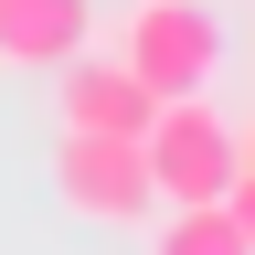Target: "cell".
Wrapping results in <instances>:
<instances>
[{
	"label": "cell",
	"instance_id": "cell-1",
	"mask_svg": "<svg viewBox=\"0 0 255 255\" xmlns=\"http://www.w3.org/2000/svg\"><path fill=\"white\" fill-rule=\"evenodd\" d=\"M138 159H149V191L159 202H234L255 223V128L223 107V96H159L149 128H138Z\"/></svg>",
	"mask_w": 255,
	"mask_h": 255
},
{
	"label": "cell",
	"instance_id": "cell-2",
	"mask_svg": "<svg viewBox=\"0 0 255 255\" xmlns=\"http://www.w3.org/2000/svg\"><path fill=\"white\" fill-rule=\"evenodd\" d=\"M149 96H202L223 85V21L213 0H117V43H107Z\"/></svg>",
	"mask_w": 255,
	"mask_h": 255
},
{
	"label": "cell",
	"instance_id": "cell-3",
	"mask_svg": "<svg viewBox=\"0 0 255 255\" xmlns=\"http://www.w3.org/2000/svg\"><path fill=\"white\" fill-rule=\"evenodd\" d=\"M53 202L75 213V223L128 234V223H149V213H159V191H149L138 138H85V128H64V138H53Z\"/></svg>",
	"mask_w": 255,
	"mask_h": 255
},
{
	"label": "cell",
	"instance_id": "cell-4",
	"mask_svg": "<svg viewBox=\"0 0 255 255\" xmlns=\"http://www.w3.org/2000/svg\"><path fill=\"white\" fill-rule=\"evenodd\" d=\"M149 107H159V96L128 75L117 53H96V43L53 64V117H64V128H85V138H138Z\"/></svg>",
	"mask_w": 255,
	"mask_h": 255
},
{
	"label": "cell",
	"instance_id": "cell-5",
	"mask_svg": "<svg viewBox=\"0 0 255 255\" xmlns=\"http://www.w3.org/2000/svg\"><path fill=\"white\" fill-rule=\"evenodd\" d=\"M85 43H96V0H0V64L11 75H53Z\"/></svg>",
	"mask_w": 255,
	"mask_h": 255
},
{
	"label": "cell",
	"instance_id": "cell-6",
	"mask_svg": "<svg viewBox=\"0 0 255 255\" xmlns=\"http://www.w3.org/2000/svg\"><path fill=\"white\" fill-rule=\"evenodd\" d=\"M149 255H255V223L234 202H170L149 213Z\"/></svg>",
	"mask_w": 255,
	"mask_h": 255
}]
</instances>
